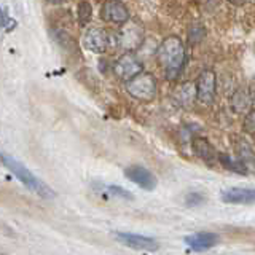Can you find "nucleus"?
Here are the masks:
<instances>
[{"label": "nucleus", "mask_w": 255, "mask_h": 255, "mask_svg": "<svg viewBox=\"0 0 255 255\" xmlns=\"http://www.w3.org/2000/svg\"><path fill=\"white\" fill-rule=\"evenodd\" d=\"M159 66L164 70L167 80H175L182 74L185 66V48L179 37H167L156 50Z\"/></svg>", "instance_id": "f257e3e1"}, {"label": "nucleus", "mask_w": 255, "mask_h": 255, "mask_svg": "<svg viewBox=\"0 0 255 255\" xmlns=\"http://www.w3.org/2000/svg\"><path fill=\"white\" fill-rule=\"evenodd\" d=\"M0 159H2V164L22 183L24 187L29 188L30 191H34V193L38 195L40 198L51 199V198L56 196L54 190H51L45 182H42L38 177H35V175L32 174L21 161H18L16 158H11V156H8V155L0 153Z\"/></svg>", "instance_id": "f03ea898"}, {"label": "nucleus", "mask_w": 255, "mask_h": 255, "mask_svg": "<svg viewBox=\"0 0 255 255\" xmlns=\"http://www.w3.org/2000/svg\"><path fill=\"white\" fill-rule=\"evenodd\" d=\"M156 78L148 72H140L126 82V91L140 102H151L156 98Z\"/></svg>", "instance_id": "7ed1b4c3"}, {"label": "nucleus", "mask_w": 255, "mask_h": 255, "mask_svg": "<svg viewBox=\"0 0 255 255\" xmlns=\"http://www.w3.org/2000/svg\"><path fill=\"white\" fill-rule=\"evenodd\" d=\"M143 43V27L135 21L128 19L117 34V45L126 53H132Z\"/></svg>", "instance_id": "20e7f679"}, {"label": "nucleus", "mask_w": 255, "mask_h": 255, "mask_svg": "<svg viewBox=\"0 0 255 255\" xmlns=\"http://www.w3.org/2000/svg\"><path fill=\"white\" fill-rule=\"evenodd\" d=\"M114 72L120 80L128 82V80L132 78L134 75L140 74L142 64L132 53H125L123 56H120L118 61L114 64Z\"/></svg>", "instance_id": "39448f33"}, {"label": "nucleus", "mask_w": 255, "mask_h": 255, "mask_svg": "<svg viewBox=\"0 0 255 255\" xmlns=\"http://www.w3.org/2000/svg\"><path fill=\"white\" fill-rule=\"evenodd\" d=\"M215 98V74L212 70H204L196 83V99L204 106H211Z\"/></svg>", "instance_id": "423d86ee"}, {"label": "nucleus", "mask_w": 255, "mask_h": 255, "mask_svg": "<svg viewBox=\"0 0 255 255\" xmlns=\"http://www.w3.org/2000/svg\"><path fill=\"white\" fill-rule=\"evenodd\" d=\"M83 45L88 51L102 54V53L107 51V48L110 45V38H109V34L104 29L90 27L83 37Z\"/></svg>", "instance_id": "0eeeda50"}, {"label": "nucleus", "mask_w": 255, "mask_h": 255, "mask_svg": "<svg viewBox=\"0 0 255 255\" xmlns=\"http://www.w3.org/2000/svg\"><path fill=\"white\" fill-rule=\"evenodd\" d=\"M101 18L107 22L114 24H125L129 19V10L120 0H109L101 8Z\"/></svg>", "instance_id": "6e6552de"}, {"label": "nucleus", "mask_w": 255, "mask_h": 255, "mask_svg": "<svg viewBox=\"0 0 255 255\" xmlns=\"http://www.w3.org/2000/svg\"><path fill=\"white\" fill-rule=\"evenodd\" d=\"M125 175L135 185H139L143 190H155L156 187V177L143 166H129L125 169Z\"/></svg>", "instance_id": "1a4fd4ad"}, {"label": "nucleus", "mask_w": 255, "mask_h": 255, "mask_svg": "<svg viewBox=\"0 0 255 255\" xmlns=\"http://www.w3.org/2000/svg\"><path fill=\"white\" fill-rule=\"evenodd\" d=\"M115 239H118L120 243L128 247H132V249H139V251H156L158 249V243L155 239L147 238V236H140L134 233H115Z\"/></svg>", "instance_id": "9d476101"}, {"label": "nucleus", "mask_w": 255, "mask_h": 255, "mask_svg": "<svg viewBox=\"0 0 255 255\" xmlns=\"http://www.w3.org/2000/svg\"><path fill=\"white\" fill-rule=\"evenodd\" d=\"M222 201L228 204H254L255 203V188H230L222 191Z\"/></svg>", "instance_id": "9b49d317"}, {"label": "nucleus", "mask_w": 255, "mask_h": 255, "mask_svg": "<svg viewBox=\"0 0 255 255\" xmlns=\"http://www.w3.org/2000/svg\"><path fill=\"white\" fill-rule=\"evenodd\" d=\"M191 148H193V153L207 164H214L215 159H219V153L215 151V148L203 137H196L191 143Z\"/></svg>", "instance_id": "f8f14e48"}, {"label": "nucleus", "mask_w": 255, "mask_h": 255, "mask_svg": "<svg viewBox=\"0 0 255 255\" xmlns=\"http://www.w3.org/2000/svg\"><path fill=\"white\" fill-rule=\"evenodd\" d=\"M185 243L193 251H206L219 243V236L215 233H196L185 238Z\"/></svg>", "instance_id": "ddd939ff"}, {"label": "nucleus", "mask_w": 255, "mask_h": 255, "mask_svg": "<svg viewBox=\"0 0 255 255\" xmlns=\"http://www.w3.org/2000/svg\"><path fill=\"white\" fill-rule=\"evenodd\" d=\"M231 109H233L236 114H247L252 107V98L249 91L244 90H238L231 96Z\"/></svg>", "instance_id": "4468645a"}, {"label": "nucleus", "mask_w": 255, "mask_h": 255, "mask_svg": "<svg viewBox=\"0 0 255 255\" xmlns=\"http://www.w3.org/2000/svg\"><path fill=\"white\" fill-rule=\"evenodd\" d=\"M236 153L238 158L244 163V166L247 167V171L255 172V153L252 151L251 145L243 139H238L236 142Z\"/></svg>", "instance_id": "2eb2a0df"}, {"label": "nucleus", "mask_w": 255, "mask_h": 255, "mask_svg": "<svg viewBox=\"0 0 255 255\" xmlns=\"http://www.w3.org/2000/svg\"><path fill=\"white\" fill-rule=\"evenodd\" d=\"M175 99L179 101L182 107H191V104L196 99V90L191 83H183L175 90Z\"/></svg>", "instance_id": "dca6fc26"}, {"label": "nucleus", "mask_w": 255, "mask_h": 255, "mask_svg": "<svg viewBox=\"0 0 255 255\" xmlns=\"http://www.w3.org/2000/svg\"><path fill=\"white\" fill-rule=\"evenodd\" d=\"M219 161L220 164L225 167V169L236 172V174H247V167L244 166V163L239 159L238 156H231V155H225V153H219Z\"/></svg>", "instance_id": "f3484780"}, {"label": "nucleus", "mask_w": 255, "mask_h": 255, "mask_svg": "<svg viewBox=\"0 0 255 255\" xmlns=\"http://www.w3.org/2000/svg\"><path fill=\"white\" fill-rule=\"evenodd\" d=\"M77 13H78V21L82 26H85V24H88L91 21L93 18V6L90 2H86V0H83V2H80L78 6H77Z\"/></svg>", "instance_id": "a211bd4d"}, {"label": "nucleus", "mask_w": 255, "mask_h": 255, "mask_svg": "<svg viewBox=\"0 0 255 255\" xmlns=\"http://www.w3.org/2000/svg\"><path fill=\"white\" fill-rule=\"evenodd\" d=\"M54 40L58 42L59 45H62L64 48H66L67 51H77V42L74 38H72L69 34H66V32L62 30H56L54 32Z\"/></svg>", "instance_id": "6ab92c4d"}, {"label": "nucleus", "mask_w": 255, "mask_h": 255, "mask_svg": "<svg viewBox=\"0 0 255 255\" xmlns=\"http://www.w3.org/2000/svg\"><path fill=\"white\" fill-rule=\"evenodd\" d=\"M243 129L246 132H251V134H255V110H249L247 112V115L244 118V123H243Z\"/></svg>", "instance_id": "aec40b11"}, {"label": "nucleus", "mask_w": 255, "mask_h": 255, "mask_svg": "<svg viewBox=\"0 0 255 255\" xmlns=\"http://www.w3.org/2000/svg\"><path fill=\"white\" fill-rule=\"evenodd\" d=\"M107 191H109L110 195H114V196H120V198H125V199H134V196L129 193V191L122 188V187H117V185L107 187Z\"/></svg>", "instance_id": "412c9836"}, {"label": "nucleus", "mask_w": 255, "mask_h": 255, "mask_svg": "<svg viewBox=\"0 0 255 255\" xmlns=\"http://www.w3.org/2000/svg\"><path fill=\"white\" fill-rule=\"evenodd\" d=\"M206 201V198L199 193H188L187 198H185V204L190 206V207H195V206H199Z\"/></svg>", "instance_id": "4be33fe9"}, {"label": "nucleus", "mask_w": 255, "mask_h": 255, "mask_svg": "<svg viewBox=\"0 0 255 255\" xmlns=\"http://www.w3.org/2000/svg\"><path fill=\"white\" fill-rule=\"evenodd\" d=\"M6 22H8V16H6V13L3 11V8H0V29L5 27V26H6Z\"/></svg>", "instance_id": "5701e85b"}, {"label": "nucleus", "mask_w": 255, "mask_h": 255, "mask_svg": "<svg viewBox=\"0 0 255 255\" xmlns=\"http://www.w3.org/2000/svg\"><path fill=\"white\" fill-rule=\"evenodd\" d=\"M249 94L252 101H255V78H252V82L249 83Z\"/></svg>", "instance_id": "b1692460"}, {"label": "nucleus", "mask_w": 255, "mask_h": 255, "mask_svg": "<svg viewBox=\"0 0 255 255\" xmlns=\"http://www.w3.org/2000/svg\"><path fill=\"white\" fill-rule=\"evenodd\" d=\"M230 3H233V5H236V6H241V5H244L247 0H228Z\"/></svg>", "instance_id": "393cba45"}, {"label": "nucleus", "mask_w": 255, "mask_h": 255, "mask_svg": "<svg viewBox=\"0 0 255 255\" xmlns=\"http://www.w3.org/2000/svg\"><path fill=\"white\" fill-rule=\"evenodd\" d=\"M48 3H51V5H61V3H66L67 0H46Z\"/></svg>", "instance_id": "a878e982"}, {"label": "nucleus", "mask_w": 255, "mask_h": 255, "mask_svg": "<svg viewBox=\"0 0 255 255\" xmlns=\"http://www.w3.org/2000/svg\"><path fill=\"white\" fill-rule=\"evenodd\" d=\"M252 135H254V142H255V134H252Z\"/></svg>", "instance_id": "bb28decb"}, {"label": "nucleus", "mask_w": 255, "mask_h": 255, "mask_svg": "<svg viewBox=\"0 0 255 255\" xmlns=\"http://www.w3.org/2000/svg\"><path fill=\"white\" fill-rule=\"evenodd\" d=\"M0 164H2V159H0Z\"/></svg>", "instance_id": "cd10ccee"}]
</instances>
